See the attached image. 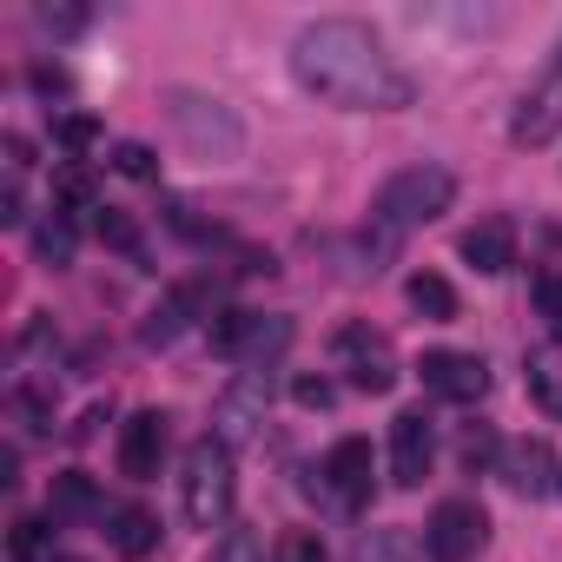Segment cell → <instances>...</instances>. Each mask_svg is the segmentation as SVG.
I'll return each mask as SVG.
<instances>
[{"label": "cell", "mask_w": 562, "mask_h": 562, "mask_svg": "<svg viewBox=\"0 0 562 562\" xmlns=\"http://www.w3.org/2000/svg\"><path fill=\"white\" fill-rule=\"evenodd\" d=\"M404 299H411V312H424L430 325H450V318H457V292H450V278H437V271H417L411 285H404Z\"/></svg>", "instance_id": "cell-19"}, {"label": "cell", "mask_w": 562, "mask_h": 562, "mask_svg": "<svg viewBox=\"0 0 562 562\" xmlns=\"http://www.w3.org/2000/svg\"><path fill=\"white\" fill-rule=\"evenodd\" d=\"M74 245H80V238H74V218H67V212H47V218L34 225V251H41L47 265H74Z\"/></svg>", "instance_id": "cell-23"}, {"label": "cell", "mask_w": 562, "mask_h": 562, "mask_svg": "<svg viewBox=\"0 0 562 562\" xmlns=\"http://www.w3.org/2000/svg\"><path fill=\"white\" fill-rule=\"evenodd\" d=\"M292 397H299L305 411H331V397H338V391H331L325 378H299V384H292Z\"/></svg>", "instance_id": "cell-33"}, {"label": "cell", "mask_w": 562, "mask_h": 562, "mask_svg": "<svg viewBox=\"0 0 562 562\" xmlns=\"http://www.w3.org/2000/svg\"><path fill=\"white\" fill-rule=\"evenodd\" d=\"M430 457H437V424L424 411H397L391 417V483L417 490L430 476Z\"/></svg>", "instance_id": "cell-11"}, {"label": "cell", "mask_w": 562, "mask_h": 562, "mask_svg": "<svg viewBox=\"0 0 562 562\" xmlns=\"http://www.w3.org/2000/svg\"><path fill=\"white\" fill-rule=\"evenodd\" d=\"M47 509H54V516H93V509H100V483H93L87 470H60Z\"/></svg>", "instance_id": "cell-20"}, {"label": "cell", "mask_w": 562, "mask_h": 562, "mask_svg": "<svg viewBox=\"0 0 562 562\" xmlns=\"http://www.w3.org/2000/svg\"><path fill=\"white\" fill-rule=\"evenodd\" d=\"M483 542H490V516H483L470 496L437 503L430 522H424V555H430V562H476Z\"/></svg>", "instance_id": "cell-8"}, {"label": "cell", "mask_w": 562, "mask_h": 562, "mask_svg": "<svg viewBox=\"0 0 562 562\" xmlns=\"http://www.w3.org/2000/svg\"><path fill=\"white\" fill-rule=\"evenodd\" d=\"M100 238H106L113 251H126V258H139V251H146V238H139L133 212H120V205H100Z\"/></svg>", "instance_id": "cell-26"}, {"label": "cell", "mask_w": 562, "mask_h": 562, "mask_svg": "<svg viewBox=\"0 0 562 562\" xmlns=\"http://www.w3.org/2000/svg\"><path fill=\"white\" fill-rule=\"evenodd\" d=\"M292 338H299V325L278 318V312H218L212 318V351L245 364V371H271L292 351Z\"/></svg>", "instance_id": "cell-4"}, {"label": "cell", "mask_w": 562, "mask_h": 562, "mask_svg": "<svg viewBox=\"0 0 562 562\" xmlns=\"http://www.w3.org/2000/svg\"><path fill=\"white\" fill-rule=\"evenodd\" d=\"M555 490H562V483H555Z\"/></svg>", "instance_id": "cell-36"}, {"label": "cell", "mask_w": 562, "mask_h": 562, "mask_svg": "<svg viewBox=\"0 0 562 562\" xmlns=\"http://www.w3.org/2000/svg\"><path fill=\"white\" fill-rule=\"evenodd\" d=\"M292 80L312 100L345 106V113H404L417 100L411 74L384 54V41L364 21H345V14L299 27V41H292Z\"/></svg>", "instance_id": "cell-1"}, {"label": "cell", "mask_w": 562, "mask_h": 562, "mask_svg": "<svg viewBox=\"0 0 562 562\" xmlns=\"http://www.w3.org/2000/svg\"><path fill=\"white\" fill-rule=\"evenodd\" d=\"M522 384H529L536 411L562 424V338H549V345H536V351L522 358Z\"/></svg>", "instance_id": "cell-16"}, {"label": "cell", "mask_w": 562, "mask_h": 562, "mask_svg": "<svg viewBox=\"0 0 562 562\" xmlns=\"http://www.w3.org/2000/svg\"><path fill=\"white\" fill-rule=\"evenodd\" d=\"M34 27H41V34H54V41H67V34H80V27H87V14H80V8H34Z\"/></svg>", "instance_id": "cell-30"}, {"label": "cell", "mask_w": 562, "mask_h": 562, "mask_svg": "<svg viewBox=\"0 0 562 562\" xmlns=\"http://www.w3.org/2000/svg\"><path fill=\"white\" fill-rule=\"evenodd\" d=\"M271 562H331V555H325L318 529H285V536L271 542Z\"/></svg>", "instance_id": "cell-28"}, {"label": "cell", "mask_w": 562, "mask_h": 562, "mask_svg": "<svg viewBox=\"0 0 562 562\" xmlns=\"http://www.w3.org/2000/svg\"><path fill=\"white\" fill-rule=\"evenodd\" d=\"M172 126L179 139L199 153V159H238L245 153V126L225 100H205V93H172Z\"/></svg>", "instance_id": "cell-5"}, {"label": "cell", "mask_w": 562, "mask_h": 562, "mask_svg": "<svg viewBox=\"0 0 562 562\" xmlns=\"http://www.w3.org/2000/svg\"><path fill=\"white\" fill-rule=\"evenodd\" d=\"M106 542H113L126 562H139V555H153V549H159V516H153V509H139V503H126V509H113V516H106Z\"/></svg>", "instance_id": "cell-18"}, {"label": "cell", "mask_w": 562, "mask_h": 562, "mask_svg": "<svg viewBox=\"0 0 562 562\" xmlns=\"http://www.w3.org/2000/svg\"><path fill=\"white\" fill-rule=\"evenodd\" d=\"M113 172H120V179H159V159H153V146L120 139V146H113Z\"/></svg>", "instance_id": "cell-29"}, {"label": "cell", "mask_w": 562, "mask_h": 562, "mask_svg": "<svg viewBox=\"0 0 562 562\" xmlns=\"http://www.w3.org/2000/svg\"><path fill=\"white\" fill-rule=\"evenodd\" d=\"M166 411H133L126 424H120V476H133V483H153L159 476V463H166Z\"/></svg>", "instance_id": "cell-13"}, {"label": "cell", "mask_w": 562, "mask_h": 562, "mask_svg": "<svg viewBox=\"0 0 562 562\" xmlns=\"http://www.w3.org/2000/svg\"><path fill=\"white\" fill-rule=\"evenodd\" d=\"M536 312L562 331V271H542V278H536Z\"/></svg>", "instance_id": "cell-31"}, {"label": "cell", "mask_w": 562, "mask_h": 562, "mask_svg": "<svg viewBox=\"0 0 562 562\" xmlns=\"http://www.w3.org/2000/svg\"><path fill=\"white\" fill-rule=\"evenodd\" d=\"M450 199H457V179L443 172V166H404V172H391L384 186H378V199H371V225H364V251L371 258H391L417 225H430V218H443L450 212Z\"/></svg>", "instance_id": "cell-2"}, {"label": "cell", "mask_w": 562, "mask_h": 562, "mask_svg": "<svg viewBox=\"0 0 562 562\" xmlns=\"http://www.w3.org/2000/svg\"><path fill=\"white\" fill-rule=\"evenodd\" d=\"M54 139H60V153H67V159H74V166H80V159H87V153H93V146H100V126H93V120H87V113H67V120H60V126H54Z\"/></svg>", "instance_id": "cell-27"}, {"label": "cell", "mask_w": 562, "mask_h": 562, "mask_svg": "<svg viewBox=\"0 0 562 562\" xmlns=\"http://www.w3.org/2000/svg\"><path fill=\"white\" fill-rule=\"evenodd\" d=\"M8 555L14 562H47L54 555V516H21L14 536H8Z\"/></svg>", "instance_id": "cell-22"}, {"label": "cell", "mask_w": 562, "mask_h": 562, "mask_svg": "<svg viewBox=\"0 0 562 562\" xmlns=\"http://www.w3.org/2000/svg\"><path fill=\"white\" fill-rule=\"evenodd\" d=\"M205 562H271V555H265V536H258L251 522H238V529H225V536L212 542Z\"/></svg>", "instance_id": "cell-25"}, {"label": "cell", "mask_w": 562, "mask_h": 562, "mask_svg": "<svg viewBox=\"0 0 562 562\" xmlns=\"http://www.w3.org/2000/svg\"><path fill=\"white\" fill-rule=\"evenodd\" d=\"M555 133H562V60H555V67H549L522 100H516V113H509V139H516V146H529V153H536V146H549Z\"/></svg>", "instance_id": "cell-10"}, {"label": "cell", "mask_w": 562, "mask_h": 562, "mask_svg": "<svg viewBox=\"0 0 562 562\" xmlns=\"http://www.w3.org/2000/svg\"><path fill=\"white\" fill-rule=\"evenodd\" d=\"M205 305H212V292H205V285H179V292H166V305L146 318V331H139V338H146V345H172V338L192 325V312H205Z\"/></svg>", "instance_id": "cell-17"}, {"label": "cell", "mask_w": 562, "mask_h": 562, "mask_svg": "<svg viewBox=\"0 0 562 562\" xmlns=\"http://www.w3.org/2000/svg\"><path fill=\"white\" fill-rule=\"evenodd\" d=\"M265 417H271V371H238L212 404V437L225 450H238L265 430Z\"/></svg>", "instance_id": "cell-6"}, {"label": "cell", "mask_w": 562, "mask_h": 562, "mask_svg": "<svg viewBox=\"0 0 562 562\" xmlns=\"http://www.w3.org/2000/svg\"><path fill=\"white\" fill-rule=\"evenodd\" d=\"M463 258H470L483 278L509 271V265H516V225H509V218H476V225L463 232Z\"/></svg>", "instance_id": "cell-15"}, {"label": "cell", "mask_w": 562, "mask_h": 562, "mask_svg": "<svg viewBox=\"0 0 562 562\" xmlns=\"http://www.w3.org/2000/svg\"><path fill=\"white\" fill-rule=\"evenodd\" d=\"M54 212H100L93 205V179H87V166H60V179H54Z\"/></svg>", "instance_id": "cell-24"}, {"label": "cell", "mask_w": 562, "mask_h": 562, "mask_svg": "<svg viewBox=\"0 0 562 562\" xmlns=\"http://www.w3.org/2000/svg\"><path fill=\"white\" fill-rule=\"evenodd\" d=\"M351 562H417V536L411 529H364L351 542Z\"/></svg>", "instance_id": "cell-21"}, {"label": "cell", "mask_w": 562, "mask_h": 562, "mask_svg": "<svg viewBox=\"0 0 562 562\" xmlns=\"http://www.w3.org/2000/svg\"><path fill=\"white\" fill-rule=\"evenodd\" d=\"M417 378H424V391L443 397V404H483V397H490V364H483L476 351H424Z\"/></svg>", "instance_id": "cell-9"}, {"label": "cell", "mask_w": 562, "mask_h": 562, "mask_svg": "<svg viewBox=\"0 0 562 562\" xmlns=\"http://www.w3.org/2000/svg\"><path fill=\"white\" fill-rule=\"evenodd\" d=\"M503 483L516 490V496H549L562 476H555V450L542 443V437H522V443H509L503 450Z\"/></svg>", "instance_id": "cell-14"}, {"label": "cell", "mask_w": 562, "mask_h": 562, "mask_svg": "<svg viewBox=\"0 0 562 562\" xmlns=\"http://www.w3.org/2000/svg\"><path fill=\"white\" fill-rule=\"evenodd\" d=\"M0 225H27V192H21V172H8V186H0Z\"/></svg>", "instance_id": "cell-32"}, {"label": "cell", "mask_w": 562, "mask_h": 562, "mask_svg": "<svg viewBox=\"0 0 562 562\" xmlns=\"http://www.w3.org/2000/svg\"><path fill=\"white\" fill-rule=\"evenodd\" d=\"M60 562H74V555H60Z\"/></svg>", "instance_id": "cell-35"}, {"label": "cell", "mask_w": 562, "mask_h": 562, "mask_svg": "<svg viewBox=\"0 0 562 562\" xmlns=\"http://www.w3.org/2000/svg\"><path fill=\"white\" fill-rule=\"evenodd\" d=\"M232 496H238V476H232V450L218 437H199L186 457H179V509L192 529H218L232 516Z\"/></svg>", "instance_id": "cell-3"}, {"label": "cell", "mask_w": 562, "mask_h": 562, "mask_svg": "<svg viewBox=\"0 0 562 562\" xmlns=\"http://www.w3.org/2000/svg\"><path fill=\"white\" fill-rule=\"evenodd\" d=\"M371 443L364 437H338L331 450H325V463H318V483L331 490V503L338 509H358L364 496H371Z\"/></svg>", "instance_id": "cell-12"}, {"label": "cell", "mask_w": 562, "mask_h": 562, "mask_svg": "<svg viewBox=\"0 0 562 562\" xmlns=\"http://www.w3.org/2000/svg\"><path fill=\"white\" fill-rule=\"evenodd\" d=\"M331 358H338V371H345L364 397H384V391L397 384V345H391L384 331H371V325H345V331L331 338Z\"/></svg>", "instance_id": "cell-7"}, {"label": "cell", "mask_w": 562, "mask_h": 562, "mask_svg": "<svg viewBox=\"0 0 562 562\" xmlns=\"http://www.w3.org/2000/svg\"><path fill=\"white\" fill-rule=\"evenodd\" d=\"M490 457H496V437H490V430H476V437L463 443V470H483Z\"/></svg>", "instance_id": "cell-34"}]
</instances>
